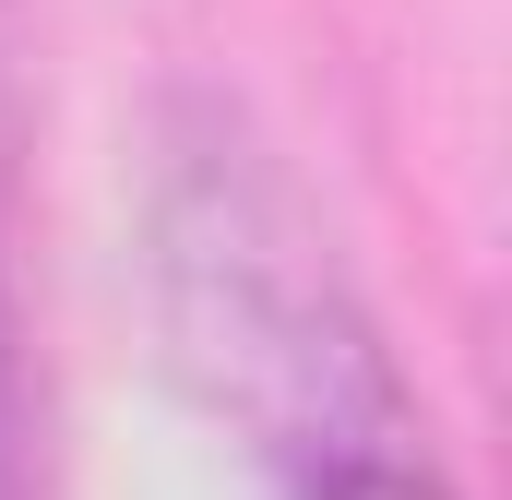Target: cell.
<instances>
[{
	"label": "cell",
	"instance_id": "obj_1",
	"mask_svg": "<svg viewBox=\"0 0 512 500\" xmlns=\"http://www.w3.org/2000/svg\"><path fill=\"white\" fill-rule=\"evenodd\" d=\"M155 310L179 381L262 453L286 500H358L441 465L429 417L358 310L334 227L239 108L179 96L155 167Z\"/></svg>",
	"mask_w": 512,
	"mask_h": 500
},
{
	"label": "cell",
	"instance_id": "obj_2",
	"mask_svg": "<svg viewBox=\"0 0 512 500\" xmlns=\"http://www.w3.org/2000/svg\"><path fill=\"white\" fill-rule=\"evenodd\" d=\"M24 12L0 0V500H36L48 417H36V322H24Z\"/></svg>",
	"mask_w": 512,
	"mask_h": 500
}]
</instances>
